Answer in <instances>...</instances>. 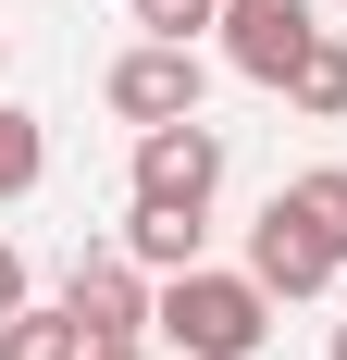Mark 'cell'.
I'll use <instances>...</instances> for the list:
<instances>
[{
  "instance_id": "10",
  "label": "cell",
  "mask_w": 347,
  "mask_h": 360,
  "mask_svg": "<svg viewBox=\"0 0 347 360\" xmlns=\"http://www.w3.org/2000/svg\"><path fill=\"white\" fill-rule=\"evenodd\" d=\"M285 100L310 112V124H335V112H347V37H322L310 63H298V87H285Z\"/></svg>"
},
{
  "instance_id": "6",
  "label": "cell",
  "mask_w": 347,
  "mask_h": 360,
  "mask_svg": "<svg viewBox=\"0 0 347 360\" xmlns=\"http://www.w3.org/2000/svg\"><path fill=\"white\" fill-rule=\"evenodd\" d=\"M137 199L149 212H211L223 199V124H149L137 137Z\"/></svg>"
},
{
  "instance_id": "1",
  "label": "cell",
  "mask_w": 347,
  "mask_h": 360,
  "mask_svg": "<svg viewBox=\"0 0 347 360\" xmlns=\"http://www.w3.org/2000/svg\"><path fill=\"white\" fill-rule=\"evenodd\" d=\"M149 335L162 348H186V360H261V335H273V286L261 274H162V311H149Z\"/></svg>"
},
{
  "instance_id": "15",
  "label": "cell",
  "mask_w": 347,
  "mask_h": 360,
  "mask_svg": "<svg viewBox=\"0 0 347 360\" xmlns=\"http://www.w3.org/2000/svg\"><path fill=\"white\" fill-rule=\"evenodd\" d=\"M322 360H347V311H335V335H322Z\"/></svg>"
},
{
  "instance_id": "7",
  "label": "cell",
  "mask_w": 347,
  "mask_h": 360,
  "mask_svg": "<svg viewBox=\"0 0 347 360\" xmlns=\"http://www.w3.org/2000/svg\"><path fill=\"white\" fill-rule=\"evenodd\" d=\"M87 348H100V335L74 323L63 298H25V311L0 323V360H87Z\"/></svg>"
},
{
  "instance_id": "9",
  "label": "cell",
  "mask_w": 347,
  "mask_h": 360,
  "mask_svg": "<svg viewBox=\"0 0 347 360\" xmlns=\"http://www.w3.org/2000/svg\"><path fill=\"white\" fill-rule=\"evenodd\" d=\"M37 174H50V137H37L25 100H0V199H37Z\"/></svg>"
},
{
  "instance_id": "12",
  "label": "cell",
  "mask_w": 347,
  "mask_h": 360,
  "mask_svg": "<svg viewBox=\"0 0 347 360\" xmlns=\"http://www.w3.org/2000/svg\"><path fill=\"white\" fill-rule=\"evenodd\" d=\"M137 13V37H186L199 50V25H223V0H124Z\"/></svg>"
},
{
  "instance_id": "3",
  "label": "cell",
  "mask_w": 347,
  "mask_h": 360,
  "mask_svg": "<svg viewBox=\"0 0 347 360\" xmlns=\"http://www.w3.org/2000/svg\"><path fill=\"white\" fill-rule=\"evenodd\" d=\"M199 87H211V63L186 50V37H137V50L100 75V100L124 112L137 137H149V124H199Z\"/></svg>"
},
{
  "instance_id": "16",
  "label": "cell",
  "mask_w": 347,
  "mask_h": 360,
  "mask_svg": "<svg viewBox=\"0 0 347 360\" xmlns=\"http://www.w3.org/2000/svg\"><path fill=\"white\" fill-rule=\"evenodd\" d=\"M0 63H13V50H0Z\"/></svg>"
},
{
  "instance_id": "14",
  "label": "cell",
  "mask_w": 347,
  "mask_h": 360,
  "mask_svg": "<svg viewBox=\"0 0 347 360\" xmlns=\"http://www.w3.org/2000/svg\"><path fill=\"white\" fill-rule=\"evenodd\" d=\"M87 360H149V335H124V348H87Z\"/></svg>"
},
{
  "instance_id": "11",
  "label": "cell",
  "mask_w": 347,
  "mask_h": 360,
  "mask_svg": "<svg viewBox=\"0 0 347 360\" xmlns=\"http://www.w3.org/2000/svg\"><path fill=\"white\" fill-rule=\"evenodd\" d=\"M285 199H298V212H310L322 236H335V249H347V162H310V174L285 186Z\"/></svg>"
},
{
  "instance_id": "2",
  "label": "cell",
  "mask_w": 347,
  "mask_h": 360,
  "mask_svg": "<svg viewBox=\"0 0 347 360\" xmlns=\"http://www.w3.org/2000/svg\"><path fill=\"white\" fill-rule=\"evenodd\" d=\"M223 63L248 75V87H298V63L322 50V0H223Z\"/></svg>"
},
{
  "instance_id": "13",
  "label": "cell",
  "mask_w": 347,
  "mask_h": 360,
  "mask_svg": "<svg viewBox=\"0 0 347 360\" xmlns=\"http://www.w3.org/2000/svg\"><path fill=\"white\" fill-rule=\"evenodd\" d=\"M13 311H25V249L0 236V323H13Z\"/></svg>"
},
{
  "instance_id": "5",
  "label": "cell",
  "mask_w": 347,
  "mask_h": 360,
  "mask_svg": "<svg viewBox=\"0 0 347 360\" xmlns=\"http://www.w3.org/2000/svg\"><path fill=\"white\" fill-rule=\"evenodd\" d=\"M63 311L100 335V348H124V335H149V311H162V274H149V261H124V249H74Z\"/></svg>"
},
{
  "instance_id": "4",
  "label": "cell",
  "mask_w": 347,
  "mask_h": 360,
  "mask_svg": "<svg viewBox=\"0 0 347 360\" xmlns=\"http://www.w3.org/2000/svg\"><path fill=\"white\" fill-rule=\"evenodd\" d=\"M248 274H261V286H273V311H285V298H322V286H335L347 249H335V236H322V224L273 186V199H261V224H248Z\"/></svg>"
},
{
  "instance_id": "8",
  "label": "cell",
  "mask_w": 347,
  "mask_h": 360,
  "mask_svg": "<svg viewBox=\"0 0 347 360\" xmlns=\"http://www.w3.org/2000/svg\"><path fill=\"white\" fill-rule=\"evenodd\" d=\"M199 224L211 212H124V261H149V274H199Z\"/></svg>"
}]
</instances>
